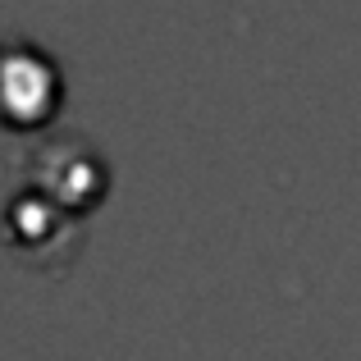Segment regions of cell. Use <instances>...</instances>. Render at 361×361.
Returning <instances> with one entry per match:
<instances>
[{"instance_id": "6da1fadb", "label": "cell", "mask_w": 361, "mask_h": 361, "mask_svg": "<svg viewBox=\"0 0 361 361\" xmlns=\"http://www.w3.org/2000/svg\"><path fill=\"white\" fill-rule=\"evenodd\" d=\"M55 97H60L55 64L37 46L27 42L0 46V119L14 128H27V123L51 115Z\"/></svg>"}, {"instance_id": "7a4b0ae2", "label": "cell", "mask_w": 361, "mask_h": 361, "mask_svg": "<svg viewBox=\"0 0 361 361\" xmlns=\"http://www.w3.org/2000/svg\"><path fill=\"white\" fill-rule=\"evenodd\" d=\"M32 183L37 192L46 197V202H64V206H92L101 197V178H106V169H101V160L92 156V147L82 137H55L46 142V147L32 151Z\"/></svg>"}]
</instances>
